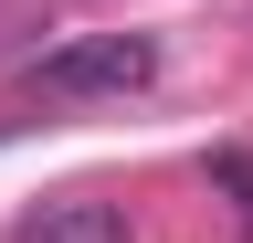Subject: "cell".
<instances>
[{
  "instance_id": "1",
  "label": "cell",
  "mask_w": 253,
  "mask_h": 243,
  "mask_svg": "<svg viewBox=\"0 0 253 243\" xmlns=\"http://www.w3.org/2000/svg\"><path fill=\"white\" fill-rule=\"evenodd\" d=\"M148 74H158V43L148 32H84V43H63V53L32 64L42 96H137Z\"/></svg>"
},
{
  "instance_id": "2",
  "label": "cell",
  "mask_w": 253,
  "mask_h": 243,
  "mask_svg": "<svg viewBox=\"0 0 253 243\" xmlns=\"http://www.w3.org/2000/svg\"><path fill=\"white\" fill-rule=\"evenodd\" d=\"M21 243H126V211L116 201H42L21 222Z\"/></svg>"
},
{
  "instance_id": "3",
  "label": "cell",
  "mask_w": 253,
  "mask_h": 243,
  "mask_svg": "<svg viewBox=\"0 0 253 243\" xmlns=\"http://www.w3.org/2000/svg\"><path fill=\"white\" fill-rule=\"evenodd\" d=\"M211 191L232 201V211H243V233H253V148H221V159H211Z\"/></svg>"
}]
</instances>
